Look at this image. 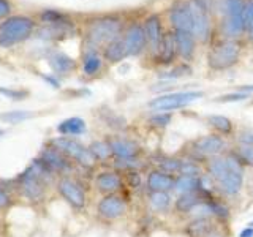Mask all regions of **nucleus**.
<instances>
[{"instance_id": "nucleus-1", "label": "nucleus", "mask_w": 253, "mask_h": 237, "mask_svg": "<svg viewBox=\"0 0 253 237\" xmlns=\"http://www.w3.org/2000/svg\"><path fill=\"white\" fill-rule=\"evenodd\" d=\"M52 174L46 164L37 158L26 171H22L16 179V187L19 193L32 202L42 201L46 195V185L52 180Z\"/></svg>"}, {"instance_id": "nucleus-2", "label": "nucleus", "mask_w": 253, "mask_h": 237, "mask_svg": "<svg viewBox=\"0 0 253 237\" xmlns=\"http://www.w3.org/2000/svg\"><path fill=\"white\" fill-rule=\"evenodd\" d=\"M212 177L228 195H236L242 187V168L236 158H213L209 163Z\"/></svg>"}, {"instance_id": "nucleus-3", "label": "nucleus", "mask_w": 253, "mask_h": 237, "mask_svg": "<svg viewBox=\"0 0 253 237\" xmlns=\"http://www.w3.org/2000/svg\"><path fill=\"white\" fill-rule=\"evenodd\" d=\"M35 27L34 19L27 16H13L0 24V47L16 46L32 35Z\"/></svg>"}, {"instance_id": "nucleus-4", "label": "nucleus", "mask_w": 253, "mask_h": 237, "mask_svg": "<svg viewBox=\"0 0 253 237\" xmlns=\"http://www.w3.org/2000/svg\"><path fill=\"white\" fill-rule=\"evenodd\" d=\"M122 32V21L114 16H105V18L95 19L89 26V43L92 46L109 44L116 41Z\"/></svg>"}, {"instance_id": "nucleus-5", "label": "nucleus", "mask_w": 253, "mask_h": 237, "mask_svg": "<svg viewBox=\"0 0 253 237\" xmlns=\"http://www.w3.org/2000/svg\"><path fill=\"white\" fill-rule=\"evenodd\" d=\"M51 144L54 147H57L62 154H65L67 157L73 158L76 163H79L84 168H92L95 164L97 158L93 157L90 152V149L84 147L81 142H78L76 139H71L68 136H59L51 141Z\"/></svg>"}, {"instance_id": "nucleus-6", "label": "nucleus", "mask_w": 253, "mask_h": 237, "mask_svg": "<svg viewBox=\"0 0 253 237\" xmlns=\"http://www.w3.org/2000/svg\"><path fill=\"white\" fill-rule=\"evenodd\" d=\"M241 55V46L233 40H226V41L217 44L209 52V67L213 70H226L236 65Z\"/></svg>"}, {"instance_id": "nucleus-7", "label": "nucleus", "mask_w": 253, "mask_h": 237, "mask_svg": "<svg viewBox=\"0 0 253 237\" xmlns=\"http://www.w3.org/2000/svg\"><path fill=\"white\" fill-rule=\"evenodd\" d=\"M203 98V92H176V93H168V95H162V97L154 98L149 103V106L154 111H172V109H179L184 108L190 103H193L196 100Z\"/></svg>"}, {"instance_id": "nucleus-8", "label": "nucleus", "mask_w": 253, "mask_h": 237, "mask_svg": "<svg viewBox=\"0 0 253 237\" xmlns=\"http://www.w3.org/2000/svg\"><path fill=\"white\" fill-rule=\"evenodd\" d=\"M244 0H223V14H225V32L229 37L239 35L244 30Z\"/></svg>"}, {"instance_id": "nucleus-9", "label": "nucleus", "mask_w": 253, "mask_h": 237, "mask_svg": "<svg viewBox=\"0 0 253 237\" xmlns=\"http://www.w3.org/2000/svg\"><path fill=\"white\" fill-rule=\"evenodd\" d=\"M190 16H192V34L195 38L206 41L211 34V24L208 18V11L196 2V0H190L188 2Z\"/></svg>"}, {"instance_id": "nucleus-10", "label": "nucleus", "mask_w": 253, "mask_h": 237, "mask_svg": "<svg viewBox=\"0 0 253 237\" xmlns=\"http://www.w3.org/2000/svg\"><path fill=\"white\" fill-rule=\"evenodd\" d=\"M40 160H42L46 168L54 174H67L71 171V164L67 160V155L62 154L57 147L47 146L40 152Z\"/></svg>"}, {"instance_id": "nucleus-11", "label": "nucleus", "mask_w": 253, "mask_h": 237, "mask_svg": "<svg viewBox=\"0 0 253 237\" xmlns=\"http://www.w3.org/2000/svg\"><path fill=\"white\" fill-rule=\"evenodd\" d=\"M57 190H59V193L62 195L63 199H65L73 209L79 210V209H83L85 205L84 190L73 179H68V177L60 179L59 184H57Z\"/></svg>"}, {"instance_id": "nucleus-12", "label": "nucleus", "mask_w": 253, "mask_h": 237, "mask_svg": "<svg viewBox=\"0 0 253 237\" xmlns=\"http://www.w3.org/2000/svg\"><path fill=\"white\" fill-rule=\"evenodd\" d=\"M122 41L125 44L126 55H138L142 49H144L146 41H147L144 27L139 26V24H133V26H130L128 30H126Z\"/></svg>"}, {"instance_id": "nucleus-13", "label": "nucleus", "mask_w": 253, "mask_h": 237, "mask_svg": "<svg viewBox=\"0 0 253 237\" xmlns=\"http://www.w3.org/2000/svg\"><path fill=\"white\" fill-rule=\"evenodd\" d=\"M169 19L176 30L192 32V16H190L188 2H177L171 6Z\"/></svg>"}, {"instance_id": "nucleus-14", "label": "nucleus", "mask_w": 253, "mask_h": 237, "mask_svg": "<svg viewBox=\"0 0 253 237\" xmlns=\"http://www.w3.org/2000/svg\"><path fill=\"white\" fill-rule=\"evenodd\" d=\"M125 212V202L119 196H106L98 202V213L106 220H116Z\"/></svg>"}, {"instance_id": "nucleus-15", "label": "nucleus", "mask_w": 253, "mask_h": 237, "mask_svg": "<svg viewBox=\"0 0 253 237\" xmlns=\"http://www.w3.org/2000/svg\"><path fill=\"white\" fill-rule=\"evenodd\" d=\"M176 43H177V52L185 60H190L195 54V37L192 32L187 30H176Z\"/></svg>"}, {"instance_id": "nucleus-16", "label": "nucleus", "mask_w": 253, "mask_h": 237, "mask_svg": "<svg viewBox=\"0 0 253 237\" xmlns=\"http://www.w3.org/2000/svg\"><path fill=\"white\" fill-rule=\"evenodd\" d=\"M225 146V141L218 134H209V136H204L201 139L196 141V150L201 152L203 155H213V154H218L221 149Z\"/></svg>"}, {"instance_id": "nucleus-17", "label": "nucleus", "mask_w": 253, "mask_h": 237, "mask_svg": "<svg viewBox=\"0 0 253 237\" xmlns=\"http://www.w3.org/2000/svg\"><path fill=\"white\" fill-rule=\"evenodd\" d=\"M144 32H146V37L149 40V43L152 44L154 49H158L160 46L163 35H162V24H160V18L155 14L149 16L144 22Z\"/></svg>"}, {"instance_id": "nucleus-18", "label": "nucleus", "mask_w": 253, "mask_h": 237, "mask_svg": "<svg viewBox=\"0 0 253 237\" xmlns=\"http://www.w3.org/2000/svg\"><path fill=\"white\" fill-rule=\"evenodd\" d=\"M57 131L62 136H81L87 131V125L81 117H70L57 125Z\"/></svg>"}, {"instance_id": "nucleus-19", "label": "nucleus", "mask_w": 253, "mask_h": 237, "mask_svg": "<svg viewBox=\"0 0 253 237\" xmlns=\"http://www.w3.org/2000/svg\"><path fill=\"white\" fill-rule=\"evenodd\" d=\"M158 60L165 65H168L174 60L177 54V43H176V37L174 35H166L163 37L160 46H158Z\"/></svg>"}, {"instance_id": "nucleus-20", "label": "nucleus", "mask_w": 253, "mask_h": 237, "mask_svg": "<svg viewBox=\"0 0 253 237\" xmlns=\"http://www.w3.org/2000/svg\"><path fill=\"white\" fill-rule=\"evenodd\" d=\"M176 182L172 180L171 176H166V174L160 171H154L149 174L147 177V187L152 190V192H166V190L174 188Z\"/></svg>"}, {"instance_id": "nucleus-21", "label": "nucleus", "mask_w": 253, "mask_h": 237, "mask_svg": "<svg viewBox=\"0 0 253 237\" xmlns=\"http://www.w3.org/2000/svg\"><path fill=\"white\" fill-rule=\"evenodd\" d=\"M49 63H51L52 70L59 75H67V73H70V71H73L76 67V62L71 59L70 55L63 54V52L52 54L49 57Z\"/></svg>"}, {"instance_id": "nucleus-22", "label": "nucleus", "mask_w": 253, "mask_h": 237, "mask_svg": "<svg viewBox=\"0 0 253 237\" xmlns=\"http://www.w3.org/2000/svg\"><path fill=\"white\" fill-rule=\"evenodd\" d=\"M111 150L113 154L119 158H134V155L138 154V146L131 141L126 139H113L109 142Z\"/></svg>"}, {"instance_id": "nucleus-23", "label": "nucleus", "mask_w": 253, "mask_h": 237, "mask_svg": "<svg viewBox=\"0 0 253 237\" xmlns=\"http://www.w3.org/2000/svg\"><path fill=\"white\" fill-rule=\"evenodd\" d=\"M122 185L121 177L116 172H101L97 177V188L103 193H111Z\"/></svg>"}, {"instance_id": "nucleus-24", "label": "nucleus", "mask_w": 253, "mask_h": 237, "mask_svg": "<svg viewBox=\"0 0 253 237\" xmlns=\"http://www.w3.org/2000/svg\"><path fill=\"white\" fill-rule=\"evenodd\" d=\"M101 65H103V60H101V57L95 51H89L84 55V60H83V71H84V75H87V76L97 75L98 71L101 70Z\"/></svg>"}, {"instance_id": "nucleus-25", "label": "nucleus", "mask_w": 253, "mask_h": 237, "mask_svg": "<svg viewBox=\"0 0 253 237\" xmlns=\"http://www.w3.org/2000/svg\"><path fill=\"white\" fill-rule=\"evenodd\" d=\"M126 57V51H125V44L121 40H116V41L109 43L105 47V59L111 63L121 62L122 59Z\"/></svg>"}, {"instance_id": "nucleus-26", "label": "nucleus", "mask_w": 253, "mask_h": 237, "mask_svg": "<svg viewBox=\"0 0 253 237\" xmlns=\"http://www.w3.org/2000/svg\"><path fill=\"white\" fill-rule=\"evenodd\" d=\"M201 204V198L195 195V193H184V195H180L179 196V199L176 202V207L179 212H192L196 205H200Z\"/></svg>"}, {"instance_id": "nucleus-27", "label": "nucleus", "mask_w": 253, "mask_h": 237, "mask_svg": "<svg viewBox=\"0 0 253 237\" xmlns=\"http://www.w3.org/2000/svg\"><path fill=\"white\" fill-rule=\"evenodd\" d=\"M42 21L47 24V26H71V22L67 16L55 10H46L42 14Z\"/></svg>"}, {"instance_id": "nucleus-28", "label": "nucleus", "mask_w": 253, "mask_h": 237, "mask_svg": "<svg viewBox=\"0 0 253 237\" xmlns=\"http://www.w3.org/2000/svg\"><path fill=\"white\" fill-rule=\"evenodd\" d=\"M32 117L30 111H24V109H14V111H6V113L0 114V118L5 122V123H10V125H16V123H21L24 120Z\"/></svg>"}, {"instance_id": "nucleus-29", "label": "nucleus", "mask_w": 253, "mask_h": 237, "mask_svg": "<svg viewBox=\"0 0 253 237\" xmlns=\"http://www.w3.org/2000/svg\"><path fill=\"white\" fill-rule=\"evenodd\" d=\"M208 120H209V123L213 126V128H217L220 133L228 134V133H231V130H233V123H231V120H229V118L225 117V116L212 114V116L208 117Z\"/></svg>"}, {"instance_id": "nucleus-30", "label": "nucleus", "mask_w": 253, "mask_h": 237, "mask_svg": "<svg viewBox=\"0 0 253 237\" xmlns=\"http://www.w3.org/2000/svg\"><path fill=\"white\" fill-rule=\"evenodd\" d=\"M198 187V180L193 176H180L176 184H174V188H176L177 193H192L193 190Z\"/></svg>"}, {"instance_id": "nucleus-31", "label": "nucleus", "mask_w": 253, "mask_h": 237, "mask_svg": "<svg viewBox=\"0 0 253 237\" xmlns=\"http://www.w3.org/2000/svg\"><path fill=\"white\" fill-rule=\"evenodd\" d=\"M89 149H90V152L93 154V157L97 158V160H106V158L113 154L111 146L105 141H93Z\"/></svg>"}, {"instance_id": "nucleus-32", "label": "nucleus", "mask_w": 253, "mask_h": 237, "mask_svg": "<svg viewBox=\"0 0 253 237\" xmlns=\"http://www.w3.org/2000/svg\"><path fill=\"white\" fill-rule=\"evenodd\" d=\"M209 231H211V228L206 218H198L196 221H192L188 226V233L192 237H204Z\"/></svg>"}, {"instance_id": "nucleus-33", "label": "nucleus", "mask_w": 253, "mask_h": 237, "mask_svg": "<svg viewBox=\"0 0 253 237\" xmlns=\"http://www.w3.org/2000/svg\"><path fill=\"white\" fill-rule=\"evenodd\" d=\"M150 205L155 210H165L169 205V195H166V192H154L150 195Z\"/></svg>"}, {"instance_id": "nucleus-34", "label": "nucleus", "mask_w": 253, "mask_h": 237, "mask_svg": "<svg viewBox=\"0 0 253 237\" xmlns=\"http://www.w3.org/2000/svg\"><path fill=\"white\" fill-rule=\"evenodd\" d=\"M244 27L247 29L249 35L253 41V0L245 2V11H244Z\"/></svg>"}, {"instance_id": "nucleus-35", "label": "nucleus", "mask_w": 253, "mask_h": 237, "mask_svg": "<svg viewBox=\"0 0 253 237\" xmlns=\"http://www.w3.org/2000/svg\"><path fill=\"white\" fill-rule=\"evenodd\" d=\"M237 155H239L237 160L241 163L253 166V146H241L237 149Z\"/></svg>"}, {"instance_id": "nucleus-36", "label": "nucleus", "mask_w": 253, "mask_h": 237, "mask_svg": "<svg viewBox=\"0 0 253 237\" xmlns=\"http://www.w3.org/2000/svg\"><path fill=\"white\" fill-rule=\"evenodd\" d=\"M0 93L5 95L6 98H10V100H16V101H19V100H24L29 95L27 90H16V89H5V87H2L0 89Z\"/></svg>"}, {"instance_id": "nucleus-37", "label": "nucleus", "mask_w": 253, "mask_h": 237, "mask_svg": "<svg viewBox=\"0 0 253 237\" xmlns=\"http://www.w3.org/2000/svg\"><path fill=\"white\" fill-rule=\"evenodd\" d=\"M171 122V114L169 113H157L155 116L150 117V123L155 126H166Z\"/></svg>"}, {"instance_id": "nucleus-38", "label": "nucleus", "mask_w": 253, "mask_h": 237, "mask_svg": "<svg viewBox=\"0 0 253 237\" xmlns=\"http://www.w3.org/2000/svg\"><path fill=\"white\" fill-rule=\"evenodd\" d=\"M249 98V95L247 93H244V92H236V93H228V95H221V97L217 98V101L220 103H229V101H244V100H247Z\"/></svg>"}, {"instance_id": "nucleus-39", "label": "nucleus", "mask_w": 253, "mask_h": 237, "mask_svg": "<svg viewBox=\"0 0 253 237\" xmlns=\"http://www.w3.org/2000/svg\"><path fill=\"white\" fill-rule=\"evenodd\" d=\"M160 168L166 172H180V168H182V161L179 160H165L160 163Z\"/></svg>"}, {"instance_id": "nucleus-40", "label": "nucleus", "mask_w": 253, "mask_h": 237, "mask_svg": "<svg viewBox=\"0 0 253 237\" xmlns=\"http://www.w3.org/2000/svg\"><path fill=\"white\" fill-rule=\"evenodd\" d=\"M180 172L184 174V176H193L196 177L198 174H200V168L192 163V161H185V163H182V168H180Z\"/></svg>"}, {"instance_id": "nucleus-41", "label": "nucleus", "mask_w": 253, "mask_h": 237, "mask_svg": "<svg viewBox=\"0 0 253 237\" xmlns=\"http://www.w3.org/2000/svg\"><path fill=\"white\" fill-rule=\"evenodd\" d=\"M184 75H190V68H188L187 65H180V67H177L176 70H172L171 73H168V75L163 76V78H166V79H176V78L184 76Z\"/></svg>"}, {"instance_id": "nucleus-42", "label": "nucleus", "mask_w": 253, "mask_h": 237, "mask_svg": "<svg viewBox=\"0 0 253 237\" xmlns=\"http://www.w3.org/2000/svg\"><path fill=\"white\" fill-rule=\"evenodd\" d=\"M10 205H11V196L8 195V192L2 185H0V210L10 207Z\"/></svg>"}, {"instance_id": "nucleus-43", "label": "nucleus", "mask_w": 253, "mask_h": 237, "mask_svg": "<svg viewBox=\"0 0 253 237\" xmlns=\"http://www.w3.org/2000/svg\"><path fill=\"white\" fill-rule=\"evenodd\" d=\"M211 207H212V212L215 213V215L221 217V218H226L229 213H228V209L225 207V205H221V204H217V202H212L211 204Z\"/></svg>"}, {"instance_id": "nucleus-44", "label": "nucleus", "mask_w": 253, "mask_h": 237, "mask_svg": "<svg viewBox=\"0 0 253 237\" xmlns=\"http://www.w3.org/2000/svg\"><path fill=\"white\" fill-rule=\"evenodd\" d=\"M11 13V3L8 0H0V19L6 18Z\"/></svg>"}, {"instance_id": "nucleus-45", "label": "nucleus", "mask_w": 253, "mask_h": 237, "mask_svg": "<svg viewBox=\"0 0 253 237\" xmlns=\"http://www.w3.org/2000/svg\"><path fill=\"white\" fill-rule=\"evenodd\" d=\"M239 141L242 142V146H253V131H242Z\"/></svg>"}, {"instance_id": "nucleus-46", "label": "nucleus", "mask_w": 253, "mask_h": 237, "mask_svg": "<svg viewBox=\"0 0 253 237\" xmlns=\"http://www.w3.org/2000/svg\"><path fill=\"white\" fill-rule=\"evenodd\" d=\"M42 78L44 79V81L49 84V85H52V87H55V89H59L60 87V82H59V79L57 78H54L52 75H42Z\"/></svg>"}, {"instance_id": "nucleus-47", "label": "nucleus", "mask_w": 253, "mask_h": 237, "mask_svg": "<svg viewBox=\"0 0 253 237\" xmlns=\"http://www.w3.org/2000/svg\"><path fill=\"white\" fill-rule=\"evenodd\" d=\"M128 180L131 182V185H133V187H138V185H139V176H138L136 172H131L130 176H128Z\"/></svg>"}, {"instance_id": "nucleus-48", "label": "nucleus", "mask_w": 253, "mask_h": 237, "mask_svg": "<svg viewBox=\"0 0 253 237\" xmlns=\"http://www.w3.org/2000/svg\"><path fill=\"white\" fill-rule=\"evenodd\" d=\"M239 237H253V228L252 226H247V228H244Z\"/></svg>"}, {"instance_id": "nucleus-49", "label": "nucleus", "mask_w": 253, "mask_h": 237, "mask_svg": "<svg viewBox=\"0 0 253 237\" xmlns=\"http://www.w3.org/2000/svg\"><path fill=\"white\" fill-rule=\"evenodd\" d=\"M204 237H223V234L218 233L217 229H211V231H209L208 234H206Z\"/></svg>"}, {"instance_id": "nucleus-50", "label": "nucleus", "mask_w": 253, "mask_h": 237, "mask_svg": "<svg viewBox=\"0 0 253 237\" xmlns=\"http://www.w3.org/2000/svg\"><path fill=\"white\" fill-rule=\"evenodd\" d=\"M239 92H244V93H250V92H253V85H242L241 89H239Z\"/></svg>"}, {"instance_id": "nucleus-51", "label": "nucleus", "mask_w": 253, "mask_h": 237, "mask_svg": "<svg viewBox=\"0 0 253 237\" xmlns=\"http://www.w3.org/2000/svg\"><path fill=\"white\" fill-rule=\"evenodd\" d=\"M2 134H5V130H0V136H2Z\"/></svg>"}, {"instance_id": "nucleus-52", "label": "nucleus", "mask_w": 253, "mask_h": 237, "mask_svg": "<svg viewBox=\"0 0 253 237\" xmlns=\"http://www.w3.org/2000/svg\"><path fill=\"white\" fill-rule=\"evenodd\" d=\"M249 226H252V228H253V221H250V223H249Z\"/></svg>"}]
</instances>
